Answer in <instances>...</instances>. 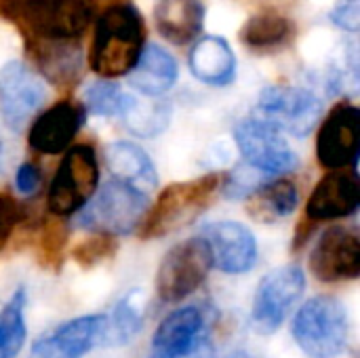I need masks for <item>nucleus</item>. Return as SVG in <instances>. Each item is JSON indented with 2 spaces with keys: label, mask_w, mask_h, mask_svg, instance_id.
<instances>
[{
  "label": "nucleus",
  "mask_w": 360,
  "mask_h": 358,
  "mask_svg": "<svg viewBox=\"0 0 360 358\" xmlns=\"http://www.w3.org/2000/svg\"><path fill=\"white\" fill-rule=\"evenodd\" d=\"M95 15L93 0H0V17L23 44L80 42Z\"/></svg>",
  "instance_id": "obj_1"
},
{
  "label": "nucleus",
  "mask_w": 360,
  "mask_h": 358,
  "mask_svg": "<svg viewBox=\"0 0 360 358\" xmlns=\"http://www.w3.org/2000/svg\"><path fill=\"white\" fill-rule=\"evenodd\" d=\"M146 46V21L133 2H114L95 21L89 68L101 78L127 76Z\"/></svg>",
  "instance_id": "obj_2"
},
{
  "label": "nucleus",
  "mask_w": 360,
  "mask_h": 358,
  "mask_svg": "<svg viewBox=\"0 0 360 358\" xmlns=\"http://www.w3.org/2000/svg\"><path fill=\"white\" fill-rule=\"evenodd\" d=\"M221 179L224 175L219 173H207L196 179L167 186L158 194V200L148 207V213L137 228L139 238H165L194 224L211 207L213 196L221 188Z\"/></svg>",
  "instance_id": "obj_3"
},
{
  "label": "nucleus",
  "mask_w": 360,
  "mask_h": 358,
  "mask_svg": "<svg viewBox=\"0 0 360 358\" xmlns=\"http://www.w3.org/2000/svg\"><path fill=\"white\" fill-rule=\"evenodd\" d=\"M291 333L302 352L310 358L340 357L350 333L348 310L333 295L310 298L297 310Z\"/></svg>",
  "instance_id": "obj_4"
},
{
  "label": "nucleus",
  "mask_w": 360,
  "mask_h": 358,
  "mask_svg": "<svg viewBox=\"0 0 360 358\" xmlns=\"http://www.w3.org/2000/svg\"><path fill=\"white\" fill-rule=\"evenodd\" d=\"M148 213V194L118 179L108 181L91 200L76 213V224L89 232L112 236L131 234L139 228Z\"/></svg>",
  "instance_id": "obj_5"
},
{
  "label": "nucleus",
  "mask_w": 360,
  "mask_h": 358,
  "mask_svg": "<svg viewBox=\"0 0 360 358\" xmlns=\"http://www.w3.org/2000/svg\"><path fill=\"white\" fill-rule=\"evenodd\" d=\"M99 186V165L93 146H70L49 186L46 207L51 215L70 217L78 213Z\"/></svg>",
  "instance_id": "obj_6"
},
{
  "label": "nucleus",
  "mask_w": 360,
  "mask_h": 358,
  "mask_svg": "<svg viewBox=\"0 0 360 358\" xmlns=\"http://www.w3.org/2000/svg\"><path fill=\"white\" fill-rule=\"evenodd\" d=\"M213 268L209 245L202 236L186 238L171 247L156 272V293L165 304H177L196 293Z\"/></svg>",
  "instance_id": "obj_7"
},
{
  "label": "nucleus",
  "mask_w": 360,
  "mask_h": 358,
  "mask_svg": "<svg viewBox=\"0 0 360 358\" xmlns=\"http://www.w3.org/2000/svg\"><path fill=\"white\" fill-rule=\"evenodd\" d=\"M234 141L245 165L264 175H283L300 167V158L285 133L259 116L240 118L234 124Z\"/></svg>",
  "instance_id": "obj_8"
},
{
  "label": "nucleus",
  "mask_w": 360,
  "mask_h": 358,
  "mask_svg": "<svg viewBox=\"0 0 360 358\" xmlns=\"http://www.w3.org/2000/svg\"><path fill=\"white\" fill-rule=\"evenodd\" d=\"M255 112L283 133L304 139L321 120L323 101L314 91L304 87L270 84L259 93Z\"/></svg>",
  "instance_id": "obj_9"
},
{
  "label": "nucleus",
  "mask_w": 360,
  "mask_h": 358,
  "mask_svg": "<svg viewBox=\"0 0 360 358\" xmlns=\"http://www.w3.org/2000/svg\"><path fill=\"white\" fill-rule=\"evenodd\" d=\"M306 291V274L300 266H281L268 272L255 291L251 323L259 335L276 333L293 306L302 300Z\"/></svg>",
  "instance_id": "obj_10"
},
{
  "label": "nucleus",
  "mask_w": 360,
  "mask_h": 358,
  "mask_svg": "<svg viewBox=\"0 0 360 358\" xmlns=\"http://www.w3.org/2000/svg\"><path fill=\"white\" fill-rule=\"evenodd\" d=\"M360 154V110L350 101L335 103L316 133V160L325 171L356 167Z\"/></svg>",
  "instance_id": "obj_11"
},
{
  "label": "nucleus",
  "mask_w": 360,
  "mask_h": 358,
  "mask_svg": "<svg viewBox=\"0 0 360 358\" xmlns=\"http://www.w3.org/2000/svg\"><path fill=\"white\" fill-rule=\"evenodd\" d=\"M44 99L46 87L36 70L21 61H8L0 68V114L11 131H23Z\"/></svg>",
  "instance_id": "obj_12"
},
{
  "label": "nucleus",
  "mask_w": 360,
  "mask_h": 358,
  "mask_svg": "<svg viewBox=\"0 0 360 358\" xmlns=\"http://www.w3.org/2000/svg\"><path fill=\"white\" fill-rule=\"evenodd\" d=\"M310 272L321 283H346L360 276V238L346 226L327 228L308 257Z\"/></svg>",
  "instance_id": "obj_13"
},
{
  "label": "nucleus",
  "mask_w": 360,
  "mask_h": 358,
  "mask_svg": "<svg viewBox=\"0 0 360 358\" xmlns=\"http://www.w3.org/2000/svg\"><path fill=\"white\" fill-rule=\"evenodd\" d=\"M84 120H86V110L82 103L72 99H61L51 108H46L42 114L32 118L27 131V143L36 154L57 156L72 146Z\"/></svg>",
  "instance_id": "obj_14"
},
{
  "label": "nucleus",
  "mask_w": 360,
  "mask_h": 358,
  "mask_svg": "<svg viewBox=\"0 0 360 358\" xmlns=\"http://www.w3.org/2000/svg\"><path fill=\"white\" fill-rule=\"evenodd\" d=\"M360 207V181L356 167L331 169L314 186L308 205L306 217L321 224L350 217Z\"/></svg>",
  "instance_id": "obj_15"
},
{
  "label": "nucleus",
  "mask_w": 360,
  "mask_h": 358,
  "mask_svg": "<svg viewBox=\"0 0 360 358\" xmlns=\"http://www.w3.org/2000/svg\"><path fill=\"white\" fill-rule=\"evenodd\" d=\"M211 251L213 266L226 274H247L257 264V241L253 232L232 219L213 222L200 234Z\"/></svg>",
  "instance_id": "obj_16"
},
{
  "label": "nucleus",
  "mask_w": 360,
  "mask_h": 358,
  "mask_svg": "<svg viewBox=\"0 0 360 358\" xmlns=\"http://www.w3.org/2000/svg\"><path fill=\"white\" fill-rule=\"evenodd\" d=\"M108 331V317L86 314L72 319L44 338H40L30 358H82L95 346L103 344Z\"/></svg>",
  "instance_id": "obj_17"
},
{
  "label": "nucleus",
  "mask_w": 360,
  "mask_h": 358,
  "mask_svg": "<svg viewBox=\"0 0 360 358\" xmlns=\"http://www.w3.org/2000/svg\"><path fill=\"white\" fill-rule=\"evenodd\" d=\"M34 70L59 89L74 87L82 76L80 42H38L23 44Z\"/></svg>",
  "instance_id": "obj_18"
},
{
  "label": "nucleus",
  "mask_w": 360,
  "mask_h": 358,
  "mask_svg": "<svg viewBox=\"0 0 360 358\" xmlns=\"http://www.w3.org/2000/svg\"><path fill=\"white\" fill-rule=\"evenodd\" d=\"M188 65L194 78L209 87H228L236 78V55L221 36L196 38Z\"/></svg>",
  "instance_id": "obj_19"
},
{
  "label": "nucleus",
  "mask_w": 360,
  "mask_h": 358,
  "mask_svg": "<svg viewBox=\"0 0 360 358\" xmlns=\"http://www.w3.org/2000/svg\"><path fill=\"white\" fill-rule=\"evenodd\" d=\"M205 15L202 0H160L154 8L158 34L175 46L190 44L200 36Z\"/></svg>",
  "instance_id": "obj_20"
},
{
  "label": "nucleus",
  "mask_w": 360,
  "mask_h": 358,
  "mask_svg": "<svg viewBox=\"0 0 360 358\" xmlns=\"http://www.w3.org/2000/svg\"><path fill=\"white\" fill-rule=\"evenodd\" d=\"M127 76L129 84L141 95L162 97L175 87L179 78V65L167 49L158 44H146L135 68Z\"/></svg>",
  "instance_id": "obj_21"
},
{
  "label": "nucleus",
  "mask_w": 360,
  "mask_h": 358,
  "mask_svg": "<svg viewBox=\"0 0 360 358\" xmlns=\"http://www.w3.org/2000/svg\"><path fill=\"white\" fill-rule=\"evenodd\" d=\"M300 205V190L295 181L278 177L264 181L245 196V209L257 224H278L293 215Z\"/></svg>",
  "instance_id": "obj_22"
},
{
  "label": "nucleus",
  "mask_w": 360,
  "mask_h": 358,
  "mask_svg": "<svg viewBox=\"0 0 360 358\" xmlns=\"http://www.w3.org/2000/svg\"><path fill=\"white\" fill-rule=\"evenodd\" d=\"M105 165L114 179L148 194L158 186V173L148 152L133 141H114L105 148Z\"/></svg>",
  "instance_id": "obj_23"
},
{
  "label": "nucleus",
  "mask_w": 360,
  "mask_h": 358,
  "mask_svg": "<svg viewBox=\"0 0 360 358\" xmlns=\"http://www.w3.org/2000/svg\"><path fill=\"white\" fill-rule=\"evenodd\" d=\"M238 38L249 51L257 55H270L287 49L293 42L295 25L289 17L276 11H259L245 21Z\"/></svg>",
  "instance_id": "obj_24"
},
{
  "label": "nucleus",
  "mask_w": 360,
  "mask_h": 358,
  "mask_svg": "<svg viewBox=\"0 0 360 358\" xmlns=\"http://www.w3.org/2000/svg\"><path fill=\"white\" fill-rule=\"evenodd\" d=\"M205 327V312L198 306H184L171 312L152 338V357H173L190 348Z\"/></svg>",
  "instance_id": "obj_25"
},
{
  "label": "nucleus",
  "mask_w": 360,
  "mask_h": 358,
  "mask_svg": "<svg viewBox=\"0 0 360 358\" xmlns=\"http://www.w3.org/2000/svg\"><path fill=\"white\" fill-rule=\"evenodd\" d=\"M143 310H146V295L139 289L127 293L114 308L112 319H108L105 340L112 346H120L131 342L143 327Z\"/></svg>",
  "instance_id": "obj_26"
},
{
  "label": "nucleus",
  "mask_w": 360,
  "mask_h": 358,
  "mask_svg": "<svg viewBox=\"0 0 360 358\" xmlns=\"http://www.w3.org/2000/svg\"><path fill=\"white\" fill-rule=\"evenodd\" d=\"M135 99L137 97L122 91L118 84L110 82L108 78H101V80L86 87L82 106H84L86 114H93V116L122 118L131 110Z\"/></svg>",
  "instance_id": "obj_27"
},
{
  "label": "nucleus",
  "mask_w": 360,
  "mask_h": 358,
  "mask_svg": "<svg viewBox=\"0 0 360 358\" xmlns=\"http://www.w3.org/2000/svg\"><path fill=\"white\" fill-rule=\"evenodd\" d=\"M25 291L19 289L0 310V358H15L25 344Z\"/></svg>",
  "instance_id": "obj_28"
},
{
  "label": "nucleus",
  "mask_w": 360,
  "mask_h": 358,
  "mask_svg": "<svg viewBox=\"0 0 360 358\" xmlns=\"http://www.w3.org/2000/svg\"><path fill=\"white\" fill-rule=\"evenodd\" d=\"M127 129L143 139H152L160 135L171 120V106L167 101H154V103H141L135 99L131 110L120 118Z\"/></svg>",
  "instance_id": "obj_29"
},
{
  "label": "nucleus",
  "mask_w": 360,
  "mask_h": 358,
  "mask_svg": "<svg viewBox=\"0 0 360 358\" xmlns=\"http://www.w3.org/2000/svg\"><path fill=\"white\" fill-rule=\"evenodd\" d=\"M70 238V228L63 217L51 215L42 222L38 232V264L49 270H59L63 264V251Z\"/></svg>",
  "instance_id": "obj_30"
},
{
  "label": "nucleus",
  "mask_w": 360,
  "mask_h": 358,
  "mask_svg": "<svg viewBox=\"0 0 360 358\" xmlns=\"http://www.w3.org/2000/svg\"><path fill=\"white\" fill-rule=\"evenodd\" d=\"M116 251H118L116 236L103 234V232H93L89 238L80 241L72 249V257L80 268L91 270L95 266H101L103 262H110L116 255Z\"/></svg>",
  "instance_id": "obj_31"
},
{
  "label": "nucleus",
  "mask_w": 360,
  "mask_h": 358,
  "mask_svg": "<svg viewBox=\"0 0 360 358\" xmlns=\"http://www.w3.org/2000/svg\"><path fill=\"white\" fill-rule=\"evenodd\" d=\"M25 219L23 205L6 190H0V253L6 249L13 232Z\"/></svg>",
  "instance_id": "obj_32"
},
{
  "label": "nucleus",
  "mask_w": 360,
  "mask_h": 358,
  "mask_svg": "<svg viewBox=\"0 0 360 358\" xmlns=\"http://www.w3.org/2000/svg\"><path fill=\"white\" fill-rule=\"evenodd\" d=\"M329 17L340 30L356 34L360 30V0H340Z\"/></svg>",
  "instance_id": "obj_33"
},
{
  "label": "nucleus",
  "mask_w": 360,
  "mask_h": 358,
  "mask_svg": "<svg viewBox=\"0 0 360 358\" xmlns=\"http://www.w3.org/2000/svg\"><path fill=\"white\" fill-rule=\"evenodd\" d=\"M42 181V175L38 171V167L34 162H21L17 167V175H15V186L23 196H32L38 192Z\"/></svg>",
  "instance_id": "obj_34"
},
{
  "label": "nucleus",
  "mask_w": 360,
  "mask_h": 358,
  "mask_svg": "<svg viewBox=\"0 0 360 358\" xmlns=\"http://www.w3.org/2000/svg\"><path fill=\"white\" fill-rule=\"evenodd\" d=\"M152 358H215V348L211 344L209 338L200 335L190 348H186L184 352L179 354H173V357H152Z\"/></svg>",
  "instance_id": "obj_35"
},
{
  "label": "nucleus",
  "mask_w": 360,
  "mask_h": 358,
  "mask_svg": "<svg viewBox=\"0 0 360 358\" xmlns=\"http://www.w3.org/2000/svg\"><path fill=\"white\" fill-rule=\"evenodd\" d=\"M314 228H316V222H312V219H308V217H304V219L300 222L297 232H295V241H293V249H295V251L302 249V247L310 241Z\"/></svg>",
  "instance_id": "obj_36"
},
{
  "label": "nucleus",
  "mask_w": 360,
  "mask_h": 358,
  "mask_svg": "<svg viewBox=\"0 0 360 358\" xmlns=\"http://www.w3.org/2000/svg\"><path fill=\"white\" fill-rule=\"evenodd\" d=\"M0 150H2V143H0Z\"/></svg>",
  "instance_id": "obj_37"
}]
</instances>
